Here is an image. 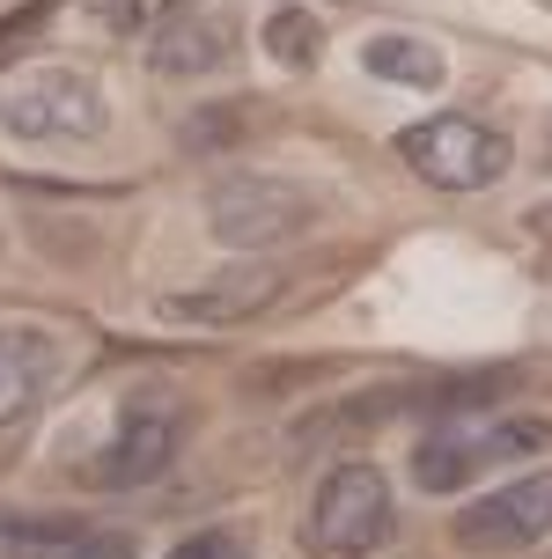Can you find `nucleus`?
<instances>
[{
  "mask_svg": "<svg viewBox=\"0 0 552 559\" xmlns=\"http://www.w3.org/2000/svg\"><path fill=\"white\" fill-rule=\"evenodd\" d=\"M398 531V501H390V478L376 464H331L317 501H309L303 545L317 559H368L384 552Z\"/></svg>",
  "mask_w": 552,
  "mask_h": 559,
  "instance_id": "1",
  "label": "nucleus"
},
{
  "mask_svg": "<svg viewBox=\"0 0 552 559\" xmlns=\"http://www.w3.org/2000/svg\"><path fill=\"white\" fill-rule=\"evenodd\" d=\"M309 222H317V192L295 185V177H273V169H236V177H221L214 192H207V228L228 251L295 243Z\"/></svg>",
  "mask_w": 552,
  "mask_h": 559,
  "instance_id": "2",
  "label": "nucleus"
},
{
  "mask_svg": "<svg viewBox=\"0 0 552 559\" xmlns=\"http://www.w3.org/2000/svg\"><path fill=\"white\" fill-rule=\"evenodd\" d=\"M110 126V104L96 74L82 67H37L0 88V133L15 140H96Z\"/></svg>",
  "mask_w": 552,
  "mask_h": 559,
  "instance_id": "3",
  "label": "nucleus"
},
{
  "mask_svg": "<svg viewBox=\"0 0 552 559\" xmlns=\"http://www.w3.org/2000/svg\"><path fill=\"white\" fill-rule=\"evenodd\" d=\"M545 442H552L545 419H449V427H435L413 449V478L427 493H465L486 464L530 456V449H545Z\"/></svg>",
  "mask_w": 552,
  "mask_h": 559,
  "instance_id": "4",
  "label": "nucleus"
},
{
  "mask_svg": "<svg viewBox=\"0 0 552 559\" xmlns=\"http://www.w3.org/2000/svg\"><path fill=\"white\" fill-rule=\"evenodd\" d=\"M398 147H406V163L427 185H442V192H486V185L508 177V140L494 126H479V118H457V111L413 126Z\"/></svg>",
  "mask_w": 552,
  "mask_h": 559,
  "instance_id": "5",
  "label": "nucleus"
},
{
  "mask_svg": "<svg viewBox=\"0 0 552 559\" xmlns=\"http://www.w3.org/2000/svg\"><path fill=\"white\" fill-rule=\"evenodd\" d=\"M545 537H552V472L508 478L486 501L457 508V545H471V552H530Z\"/></svg>",
  "mask_w": 552,
  "mask_h": 559,
  "instance_id": "6",
  "label": "nucleus"
},
{
  "mask_svg": "<svg viewBox=\"0 0 552 559\" xmlns=\"http://www.w3.org/2000/svg\"><path fill=\"white\" fill-rule=\"evenodd\" d=\"M273 295H280V265H228V273L199 280V287L163 295L155 317L177 324V332H221V324H250Z\"/></svg>",
  "mask_w": 552,
  "mask_h": 559,
  "instance_id": "7",
  "label": "nucleus"
},
{
  "mask_svg": "<svg viewBox=\"0 0 552 559\" xmlns=\"http://www.w3.org/2000/svg\"><path fill=\"white\" fill-rule=\"evenodd\" d=\"M0 559H133L126 531H89L67 515H15L0 508Z\"/></svg>",
  "mask_w": 552,
  "mask_h": 559,
  "instance_id": "8",
  "label": "nucleus"
},
{
  "mask_svg": "<svg viewBox=\"0 0 552 559\" xmlns=\"http://www.w3.org/2000/svg\"><path fill=\"white\" fill-rule=\"evenodd\" d=\"M169 464H177V419H169V413H133V419H126V427L104 442V456L89 464V486H104V493L155 486Z\"/></svg>",
  "mask_w": 552,
  "mask_h": 559,
  "instance_id": "9",
  "label": "nucleus"
},
{
  "mask_svg": "<svg viewBox=\"0 0 552 559\" xmlns=\"http://www.w3.org/2000/svg\"><path fill=\"white\" fill-rule=\"evenodd\" d=\"M59 338L52 332H30V324H15V332H0V427H15V419H30L45 397L59 391Z\"/></svg>",
  "mask_w": 552,
  "mask_h": 559,
  "instance_id": "10",
  "label": "nucleus"
},
{
  "mask_svg": "<svg viewBox=\"0 0 552 559\" xmlns=\"http://www.w3.org/2000/svg\"><path fill=\"white\" fill-rule=\"evenodd\" d=\"M228 52H236V23L228 15H207V8H192V15H177L169 29H155V67L163 74H214Z\"/></svg>",
  "mask_w": 552,
  "mask_h": 559,
  "instance_id": "11",
  "label": "nucleus"
},
{
  "mask_svg": "<svg viewBox=\"0 0 552 559\" xmlns=\"http://www.w3.org/2000/svg\"><path fill=\"white\" fill-rule=\"evenodd\" d=\"M361 67H368L376 82H398V88H442V52L427 37H406V29L368 37V45H361Z\"/></svg>",
  "mask_w": 552,
  "mask_h": 559,
  "instance_id": "12",
  "label": "nucleus"
},
{
  "mask_svg": "<svg viewBox=\"0 0 552 559\" xmlns=\"http://www.w3.org/2000/svg\"><path fill=\"white\" fill-rule=\"evenodd\" d=\"M266 52L280 67H309V59L325 52V23L309 15V8H273V23H266Z\"/></svg>",
  "mask_w": 552,
  "mask_h": 559,
  "instance_id": "13",
  "label": "nucleus"
},
{
  "mask_svg": "<svg viewBox=\"0 0 552 559\" xmlns=\"http://www.w3.org/2000/svg\"><path fill=\"white\" fill-rule=\"evenodd\" d=\"M169 559H250V531H236V523H214V531L185 537Z\"/></svg>",
  "mask_w": 552,
  "mask_h": 559,
  "instance_id": "14",
  "label": "nucleus"
}]
</instances>
